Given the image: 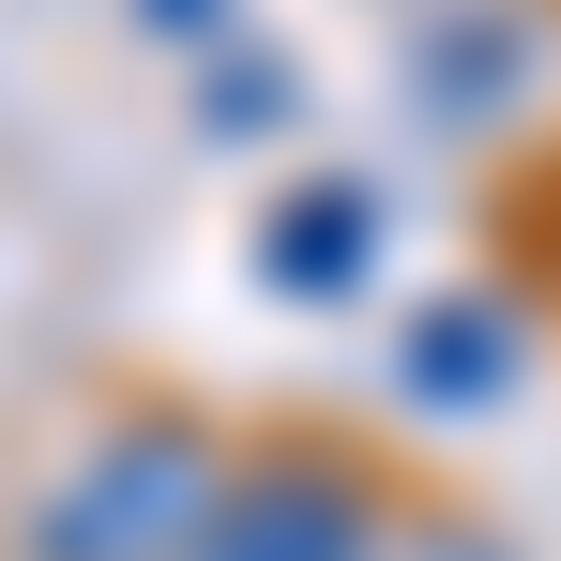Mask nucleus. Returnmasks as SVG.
<instances>
[{"instance_id": "obj_6", "label": "nucleus", "mask_w": 561, "mask_h": 561, "mask_svg": "<svg viewBox=\"0 0 561 561\" xmlns=\"http://www.w3.org/2000/svg\"><path fill=\"white\" fill-rule=\"evenodd\" d=\"M183 106H197V137H228V152H243V137H274L304 92H288L274 46H243V31H228V46H197V92H183Z\"/></svg>"}, {"instance_id": "obj_2", "label": "nucleus", "mask_w": 561, "mask_h": 561, "mask_svg": "<svg viewBox=\"0 0 561 561\" xmlns=\"http://www.w3.org/2000/svg\"><path fill=\"white\" fill-rule=\"evenodd\" d=\"M410 501H394V470L365 456V440H243L228 456V485H213V531H197V561H379V531H394Z\"/></svg>"}, {"instance_id": "obj_5", "label": "nucleus", "mask_w": 561, "mask_h": 561, "mask_svg": "<svg viewBox=\"0 0 561 561\" xmlns=\"http://www.w3.org/2000/svg\"><path fill=\"white\" fill-rule=\"evenodd\" d=\"M531 106V15L516 0H456L425 46H410V122L425 137H485Z\"/></svg>"}, {"instance_id": "obj_4", "label": "nucleus", "mask_w": 561, "mask_h": 561, "mask_svg": "<svg viewBox=\"0 0 561 561\" xmlns=\"http://www.w3.org/2000/svg\"><path fill=\"white\" fill-rule=\"evenodd\" d=\"M516 379H531V334H516V304H501V288H440V304H410V319H394V394H410V410H440V425L501 410Z\"/></svg>"}, {"instance_id": "obj_8", "label": "nucleus", "mask_w": 561, "mask_h": 561, "mask_svg": "<svg viewBox=\"0 0 561 561\" xmlns=\"http://www.w3.org/2000/svg\"><path fill=\"white\" fill-rule=\"evenodd\" d=\"M122 15H137V31H152V46H228V31H243V0H122Z\"/></svg>"}, {"instance_id": "obj_3", "label": "nucleus", "mask_w": 561, "mask_h": 561, "mask_svg": "<svg viewBox=\"0 0 561 561\" xmlns=\"http://www.w3.org/2000/svg\"><path fill=\"white\" fill-rule=\"evenodd\" d=\"M243 274L274 288V304H350V288H379V183L319 168V183L259 197V243H243Z\"/></svg>"}, {"instance_id": "obj_1", "label": "nucleus", "mask_w": 561, "mask_h": 561, "mask_svg": "<svg viewBox=\"0 0 561 561\" xmlns=\"http://www.w3.org/2000/svg\"><path fill=\"white\" fill-rule=\"evenodd\" d=\"M228 456H243V440H228L197 394H122V410L77 425V456L31 485L15 561H197Z\"/></svg>"}, {"instance_id": "obj_7", "label": "nucleus", "mask_w": 561, "mask_h": 561, "mask_svg": "<svg viewBox=\"0 0 561 561\" xmlns=\"http://www.w3.org/2000/svg\"><path fill=\"white\" fill-rule=\"evenodd\" d=\"M379 561H516V547H501L485 516H394V531H379Z\"/></svg>"}]
</instances>
